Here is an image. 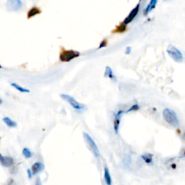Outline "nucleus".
Wrapping results in <instances>:
<instances>
[{"instance_id":"obj_12","label":"nucleus","mask_w":185,"mask_h":185,"mask_svg":"<svg viewBox=\"0 0 185 185\" xmlns=\"http://www.w3.org/2000/svg\"><path fill=\"white\" fill-rule=\"evenodd\" d=\"M158 0H150V3L148 5L147 7L145 8V11H144V15H147L149 12H151L154 8H156V5H157Z\"/></svg>"},{"instance_id":"obj_16","label":"nucleus","mask_w":185,"mask_h":185,"mask_svg":"<svg viewBox=\"0 0 185 185\" xmlns=\"http://www.w3.org/2000/svg\"><path fill=\"white\" fill-rule=\"evenodd\" d=\"M2 120H3L4 122L5 123V124H6L7 127H10V128H15V127H16L17 126V122H15V121L11 120L9 117H4L3 119H2Z\"/></svg>"},{"instance_id":"obj_5","label":"nucleus","mask_w":185,"mask_h":185,"mask_svg":"<svg viewBox=\"0 0 185 185\" xmlns=\"http://www.w3.org/2000/svg\"><path fill=\"white\" fill-rule=\"evenodd\" d=\"M83 137H84L85 140L86 142L88 144L89 147H90V150L93 152V154L95 156V157L98 158L100 156V150L98 149V145H96V142L94 141V140L91 138L89 134H87V132H83Z\"/></svg>"},{"instance_id":"obj_10","label":"nucleus","mask_w":185,"mask_h":185,"mask_svg":"<svg viewBox=\"0 0 185 185\" xmlns=\"http://www.w3.org/2000/svg\"><path fill=\"white\" fill-rule=\"evenodd\" d=\"M44 169V165L41 162H35L31 167V171L33 175H36Z\"/></svg>"},{"instance_id":"obj_1","label":"nucleus","mask_w":185,"mask_h":185,"mask_svg":"<svg viewBox=\"0 0 185 185\" xmlns=\"http://www.w3.org/2000/svg\"><path fill=\"white\" fill-rule=\"evenodd\" d=\"M163 117L164 120L170 125L173 127H177L179 124V119L176 115V112L170 109H164L163 111Z\"/></svg>"},{"instance_id":"obj_27","label":"nucleus","mask_w":185,"mask_h":185,"mask_svg":"<svg viewBox=\"0 0 185 185\" xmlns=\"http://www.w3.org/2000/svg\"><path fill=\"white\" fill-rule=\"evenodd\" d=\"M2 155L1 154V153H0V158H2Z\"/></svg>"},{"instance_id":"obj_19","label":"nucleus","mask_w":185,"mask_h":185,"mask_svg":"<svg viewBox=\"0 0 185 185\" xmlns=\"http://www.w3.org/2000/svg\"><path fill=\"white\" fill-rule=\"evenodd\" d=\"M22 153H23V156L26 159H29V158H31L33 156V153L31 151V150H30L29 148H23Z\"/></svg>"},{"instance_id":"obj_11","label":"nucleus","mask_w":185,"mask_h":185,"mask_svg":"<svg viewBox=\"0 0 185 185\" xmlns=\"http://www.w3.org/2000/svg\"><path fill=\"white\" fill-rule=\"evenodd\" d=\"M41 13V10L37 7H33L32 8L29 9L28 11V13H27V18L31 19L34 16L37 15H39Z\"/></svg>"},{"instance_id":"obj_6","label":"nucleus","mask_w":185,"mask_h":185,"mask_svg":"<svg viewBox=\"0 0 185 185\" xmlns=\"http://www.w3.org/2000/svg\"><path fill=\"white\" fill-rule=\"evenodd\" d=\"M7 9L11 12L20 10L23 6L22 0H7Z\"/></svg>"},{"instance_id":"obj_24","label":"nucleus","mask_w":185,"mask_h":185,"mask_svg":"<svg viewBox=\"0 0 185 185\" xmlns=\"http://www.w3.org/2000/svg\"><path fill=\"white\" fill-rule=\"evenodd\" d=\"M35 185H42L41 181V179H39V178H38V179H36V182H35Z\"/></svg>"},{"instance_id":"obj_28","label":"nucleus","mask_w":185,"mask_h":185,"mask_svg":"<svg viewBox=\"0 0 185 185\" xmlns=\"http://www.w3.org/2000/svg\"><path fill=\"white\" fill-rule=\"evenodd\" d=\"M2 66H1V65H0V69H1V68H2Z\"/></svg>"},{"instance_id":"obj_9","label":"nucleus","mask_w":185,"mask_h":185,"mask_svg":"<svg viewBox=\"0 0 185 185\" xmlns=\"http://www.w3.org/2000/svg\"><path fill=\"white\" fill-rule=\"evenodd\" d=\"M0 163L3 166L9 168L14 165L15 161L12 157H9V156H2L0 158Z\"/></svg>"},{"instance_id":"obj_23","label":"nucleus","mask_w":185,"mask_h":185,"mask_svg":"<svg viewBox=\"0 0 185 185\" xmlns=\"http://www.w3.org/2000/svg\"><path fill=\"white\" fill-rule=\"evenodd\" d=\"M132 52V47H130V46H127V48H126V50H125V54H130V53Z\"/></svg>"},{"instance_id":"obj_2","label":"nucleus","mask_w":185,"mask_h":185,"mask_svg":"<svg viewBox=\"0 0 185 185\" xmlns=\"http://www.w3.org/2000/svg\"><path fill=\"white\" fill-rule=\"evenodd\" d=\"M60 97H61L63 100L67 101L75 110L77 111V112H83V111L86 110V109H87L85 105L77 101V100L75 99V98L72 96H71L67 95V94H61Z\"/></svg>"},{"instance_id":"obj_26","label":"nucleus","mask_w":185,"mask_h":185,"mask_svg":"<svg viewBox=\"0 0 185 185\" xmlns=\"http://www.w3.org/2000/svg\"><path fill=\"white\" fill-rule=\"evenodd\" d=\"M2 104V100L1 99V98H0V104Z\"/></svg>"},{"instance_id":"obj_22","label":"nucleus","mask_w":185,"mask_h":185,"mask_svg":"<svg viewBox=\"0 0 185 185\" xmlns=\"http://www.w3.org/2000/svg\"><path fill=\"white\" fill-rule=\"evenodd\" d=\"M27 174H28V178H29V179H31V178L33 177V175L32 171H31V170L29 169V168H28V169H27Z\"/></svg>"},{"instance_id":"obj_25","label":"nucleus","mask_w":185,"mask_h":185,"mask_svg":"<svg viewBox=\"0 0 185 185\" xmlns=\"http://www.w3.org/2000/svg\"><path fill=\"white\" fill-rule=\"evenodd\" d=\"M7 185H13V180H12V179H10L9 182H8Z\"/></svg>"},{"instance_id":"obj_17","label":"nucleus","mask_w":185,"mask_h":185,"mask_svg":"<svg viewBox=\"0 0 185 185\" xmlns=\"http://www.w3.org/2000/svg\"><path fill=\"white\" fill-rule=\"evenodd\" d=\"M127 31V25L124 24L123 23H120L119 25H117L115 28V30H114L112 31V33H122L125 32Z\"/></svg>"},{"instance_id":"obj_7","label":"nucleus","mask_w":185,"mask_h":185,"mask_svg":"<svg viewBox=\"0 0 185 185\" xmlns=\"http://www.w3.org/2000/svg\"><path fill=\"white\" fill-rule=\"evenodd\" d=\"M139 11H140V3L138 4V5H137V6L135 7L134 8V9H132L131 12H130V15H129L127 16V17L124 20L123 23L125 25L130 24V23L135 18V17L138 15Z\"/></svg>"},{"instance_id":"obj_15","label":"nucleus","mask_w":185,"mask_h":185,"mask_svg":"<svg viewBox=\"0 0 185 185\" xmlns=\"http://www.w3.org/2000/svg\"><path fill=\"white\" fill-rule=\"evenodd\" d=\"M141 158H142L145 164H148V165H153V156L150 153H145V154L141 156Z\"/></svg>"},{"instance_id":"obj_13","label":"nucleus","mask_w":185,"mask_h":185,"mask_svg":"<svg viewBox=\"0 0 185 185\" xmlns=\"http://www.w3.org/2000/svg\"><path fill=\"white\" fill-rule=\"evenodd\" d=\"M104 180H105V182L106 184L112 185V177H111V174H110V173H109V169H108L107 167H105V168H104Z\"/></svg>"},{"instance_id":"obj_3","label":"nucleus","mask_w":185,"mask_h":185,"mask_svg":"<svg viewBox=\"0 0 185 185\" xmlns=\"http://www.w3.org/2000/svg\"><path fill=\"white\" fill-rule=\"evenodd\" d=\"M80 56V53L75 50H65L63 49L59 54V60L62 62H69L74 59Z\"/></svg>"},{"instance_id":"obj_18","label":"nucleus","mask_w":185,"mask_h":185,"mask_svg":"<svg viewBox=\"0 0 185 185\" xmlns=\"http://www.w3.org/2000/svg\"><path fill=\"white\" fill-rule=\"evenodd\" d=\"M11 86L14 87V88H15L16 90H17L18 91L21 92V93H30V90H28V89L27 88H25V87L19 85L17 84V83H11Z\"/></svg>"},{"instance_id":"obj_21","label":"nucleus","mask_w":185,"mask_h":185,"mask_svg":"<svg viewBox=\"0 0 185 185\" xmlns=\"http://www.w3.org/2000/svg\"><path fill=\"white\" fill-rule=\"evenodd\" d=\"M107 43H108L107 40H106V39H104V40L101 41V42L100 43V45H99V46H98V49H102V48L106 47V46H107Z\"/></svg>"},{"instance_id":"obj_4","label":"nucleus","mask_w":185,"mask_h":185,"mask_svg":"<svg viewBox=\"0 0 185 185\" xmlns=\"http://www.w3.org/2000/svg\"><path fill=\"white\" fill-rule=\"evenodd\" d=\"M167 54L169 55V57H171L174 61H175L176 62L181 63L183 61L184 57L182 53L181 52V51L179 49H178L177 48L175 47L174 46H169L168 48L166 50Z\"/></svg>"},{"instance_id":"obj_8","label":"nucleus","mask_w":185,"mask_h":185,"mask_svg":"<svg viewBox=\"0 0 185 185\" xmlns=\"http://www.w3.org/2000/svg\"><path fill=\"white\" fill-rule=\"evenodd\" d=\"M124 113V111L120 110L114 115V132L116 134H118V132H119L120 122H121V119L122 117V115Z\"/></svg>"},{"instance_id":"obj_20","label":"nucleus","mask_w":185,"mask_h":185,"mask_svg":"<svg viewBox=\"0 0 185 185\" xmlns=\"http://www.w3.org/2000/svg\"><path fill=\"white\" fill-rule=\"evenodd\" d=\"M140 109V106L138 104H134L133 106H132L127 111V112H135V111H138V109Z\"/></svg>"},{"instance_id":"obj_14","label":"nucleus","mask_w":185,"mask_h":185,"mask_svg":"<svg viewBox=\"0 0 185 185\" xmlns=\"http://www.w3.org/2000/svg\"><path fill=\"white\" fill-rule=\"evenodd\" d=\"M104 77H105L109 78V79H111V80H116V77H115L114 75V72L113 71H112V69L110 67H109V66L106 67L105 72H104Z\"/></svg>"}]
</instances>
